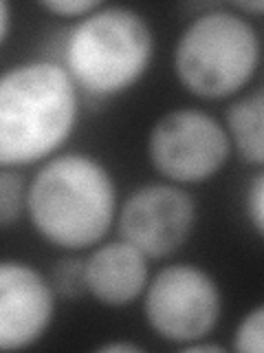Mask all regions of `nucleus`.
Masks as SVG:
<instances>
[{"label":"nucleus","instance_id":"14","mask_svg":"<svg viewBox=\"0 0 264 353\" xmlns=\"http://www.w3.org/2000/svg\"><path fill=\"white\" fill-rule=\"evenodd\" d=\"M245 208H247V216L251 221L253 230H256V234L262 236V228H264V174L262 170L253 174L251 183L247 185Z\"/></svg>","mask_w":264,"mask_h":353},{"label":"nucleus","instance_id":"2","mask_svg":"<svg viewBox=\"0 0 264 353\" xmlns=\"http://www.w3.org/2000/svg\"><path fill=\"white\" fill-rule=\"evenodd\" d=\"M117 185L102 161L84 152L53 154L27 183L31 225L51 245L93 248L117 221Z\"/></svg>","mask_w":264,"mask_h":353},{"label":"nucleus","instance_id":"10","mask_svg":"<svg viewBox=\"0 0 264 353\" xmlns=\"http://www.w3.org/2000/svg\"><path fill=\"white\" fill-rule=\"evenodd\" d=\"M262 88L240 95L231 102L225 113L223 126L229 135L231 150L240 154L242 161L256 165L260 170L264 163V137H262Z\"/></svg>","mask_w":264,"mask_h":353},{"label":"nucleus","instance_id":"9","mask_svg":"<svg viewBox=\"0 0 264 353\" xmlns=\"http://www.w3.org/2000/svg\"><path fill=\"white\" fill-rule=\"evenodd\" d=\"M148 256L128 241H110L86 259V287L99 305L128 307L143 296L150 281Z\"/></svg>","mask_w":264,"mask_h":353},{"label":"nucleus","instance_id":"3","mask_svg":"<svg viewBox=\"0 0 264 353\" xmlns=\"http://www.w3.org/2000/svg\"><path fill=\"white\" fill-rule=\"evenodd\" d=\"M154 33L146 16L121 5H99L64 38L62 66L77 91L115 97L135 86L152 62Z\"/></svg>","mask_w":264,"mask_h":353},{"label":"nucleus","instance_id":"13","mask_svg":"<svg viewBox=\"0 0 264 353\" xmlns=\"http://www.w3.org/2000/svg\"><path fill=\"white\" fill-rule=\"evenodd\" d=\"M234 349L238 353H262L264 349V309L253 307L242 316L234 334Z\"/></svg>","mask_w":264,"mask_h":353},{"label":"nucleus","instance_id":"6","mask_svg":"<svg viewBox=\"0 0 264 353\" xmlns=\"http://www.w3.org/2000/svg\"><path fill=\"white\" fill-rule=\"evenodd\" d=\"M231 141L214 115L201 108H174L150 128L148 157L161 176L176 185L203 183L220 172Z\"/></svg>","mask_w":264,"mask_h":353},{"label":"nucleus","instance_id":"4","mask_svg":"<svg viewBox=\"0 0 264 353\" xmlns=\"http://www.w3.org/2000/svg\"><path fill=\"white\" fill-rule=\"evenodd\" d=\"M260 33L234 9H207L194 16L174 47V73L196 97L238 95L260 66Z\"/></svg>","mask_w":264,"mask_h":353},{"label":"nucleus","instance_id":"1","mask_svg":"<svg viewBox=\"0 0 264 353\" xmlns=\"http://www.w3.org/2000/svg\"><path fill=\"white\" fill-rule=\"evenodd\" d=\"M80 91L60 62L31 60L0 73V168H25L73 135Z\"/></svg>","mask_w":264,"mask_h":353},{"label":"nucleus","instance_id":"11","mask_svg":"<svg viewBox=\"0 0 264 353\" xmlns=\"http://www.w3.org/2000/svg\"><path fill=\"white\" fill-rule=\"evenodd\" d=\"M49 285L55 296L66 301H80L88 294L86 287V259L64 256L53 265L49 274Z\"/></svg>","mask_w":264,"mask_h":353},{"label":"nucleus","instance_id":"12","mask_svg":"<svg viewBox=\"0 0 264 353\" xmlns=\"http://www.w3.org/2000/svg\"><path fill=\"white\" fill-rule=\"evenodd\" d=\"M25 176L14 168H0V228L14 225L27 208Z\"/></svg>","mask_w":264,"mask_h":353},{"label":"nucleus","instance_id":"16","mask_svg":"<svg viewBox=\"0 0 264 353\" xmlns=\"http://www.w3.org/2000/svg\"><path fill=\"white\" fill-rule=\"evenodd\" d=\"M97 351H102V353H139V351H143L139 345H132V342H121V340H117V342H104V345H99L97 347Z\"/></svg>","mask_w":264,"mask_h":353},{"label":"nucleus","instance_id":"19","mask_svg":"<svg viewBox=\"0 0 264 353\" xmlns=\"http://www.w3.org/2000/svg\"><path fill=\"white\" fill-rule=\"evenodd\" d=\"M231 7H234V11L240 9V11H247V14H260L264 9V3L262 0H256V3H234Z\"/></svg>","mask_w":264,"mask_h":353},{"label":"nucleus","instance_id":"18","mask_svg":"<svg viewBox=\"0 0 264 353\" xmlns=\"http://www.w3.org/2000/svg\"><path fill=\"white\" fill-rule=\"evenodd\" d=\"M11 31V7L5 0H0V44H3Z\"/></svg>","mask_w":264,"mask_h":353},{"label":"nucleus","instance_id":"5","mask_svg":"<svg viewBox=\"0 0 264 353\" xmlns=\"http://www.w3.org/2000/svg\"><path fill=\"white\" fill-rule=\"evenodd\" d=\"M223 312V294L207 270L176 263L159 270L143 290V314L163 340L183 347L203 340L216 329Z\"/></svg>","mask_w":264,"mask_h":353},{"label":"nucleus","instance_id":"7","mask_svg":"<svg viewBox=\"0 0 264 353\" xmlns=\"http://www.w3.org/2000/svg\"><path fill=\"white\" fill-rule=\"evenodd\" d=\"M196 225V201L183 185L146 183L132 190L117 210L119 236L148 259L181 250Z\"/></svg>","mask_w":264,"mask_h":353},{"label":"nucleus","instance_id":"15","mask_svg":"<svg viewBox=\"0 0 264 353\" xmlns=\"http://www.w3.org/2000/svg\"><path fill=\"white\" fill-rule=\"evenodd\" d=\"M99 5L102 3H97V0H44V3H40V7L47 9L49 14L62 18H77V20L88 16Z\"/></svg>","mask_w":264,"mask_h":353},{"label":"nucleus","instance_id":"17","mask_svg":"<svg viewBox=\"0 0 264 353\" xmlns=\"http://www.w3.org/2000/svg\"><path fill=\"white\" fill-rule=\"evenodd\" d=\"M187 353H223L225 347L214 345V342H203V340H194V342H187V345L181 347Z\"/></svg>","mask_w":264,"mask_h":353},{"label":"nucleus","instance_id":"8","mask_svg":"<svg viewBox=\"0 0 264 353\" xmlns=\"http://www.w3.org/2000/svg\"><path fill=\"white\" fill-rule=\"evenodd\" d=\"M53 316L55 294L47 276L29 263L0 261V351L36 345Z\"/></svg>","mask_w":264,"mask_h":353}]
</instances>
